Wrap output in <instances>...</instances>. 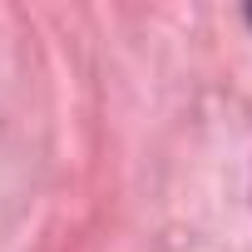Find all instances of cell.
Masks as SVG:
<instances>
[{"label": "cell", "instance_id": "cell-1", "mask_svg": "<svg viewBox=\"0 0 252 252\" xmlns=\"http://www.w3.org/2000/svg\"><path fill=\"white\" fill-rule=\"evenodd\" d=\"M247 15H252V10H247Z\"/></svg>", "mask_w": 252, "mask_h": 252}]
</instances>
